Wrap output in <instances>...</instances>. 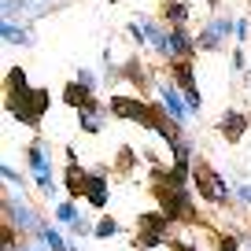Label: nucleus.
I'll use <instances>...</instances> for the list:
<instances>
[{"mask_svg": "<svg viewBox=\"0 0 251 251\" xmlns=\"http://www.w3.org/2000/svg\"><path fill=\"white\" fill-rule=\"evenodd\" d=\"M8 111L19 118L23 126H37L48 111V89H26V93H8Z\"/></svg>", "mask_w": 251, "mask_h": 251, "instance_id": "obj_1", "label": "nucleus"}, {"mask_svg": "<svg viewBox=\"0 0 251 251\" xmlns=\"http://www.w3.org/2000/svg\"><path fill=\"white\" fill-rule=\"evenodd\" d=\"M107 111L118 115V118H129V122L144 126V129H151V122H155V103H144L137 96H111Z\"/></svg>", "mask_w": 251, "mask_h": 251, "instance_id": "obj_2", "label": "nucleus"}, {"mask_svg": "<svg viewBox=\"0 0 251 251\" xmlns=\"http://www.w3.org/2000/svg\"><path fill=\"white\" fill-rule=\"evenodd\" d=\"M155 192H159V211L166 214L170 222H185V218H192V203H188V185L185 188H170V185H155Z\"/></svg>", "mask_w": 251, "mask_h": 251, "instance_id": "obj_3", "label": "nucleus"}, {"mask_svg": "<svg viewBox=\"0 0 251 251\" xmlns=\"http://www.w3.org/2000/svg\"><path fill=\"white\" fill-rule=\"evenodd\" d=\"M166 229H170V218H166L163 211H148V214H141L137 218V248H159V244L166 240Z\"/></svg>", "mask_w": 251, "mask_h": 251, "instance_id": "obj_4", "label": "nucleus"}, {"mask_svg": "<svg viewBox=\"0 0 251 251\" xmlns=\"http://www.w3.org/2000/svg\"><path fill=\"white\" fill-rule=\"evenodd\" d=\"M192 177H196V188H200V196H203V200H211V203H226V200H229L226 181H222L207 163H196V166H192Z\"/></svg>", "mask_w": 251, "mask_h": 251, "instance_id": "obj_5", "label": "nucleus"}, {"mask_svg": "<svg viewBox=\"0 0 251 251\" xmlns=\"http://www.w3.org/2000/svg\"><path fill=\"white\" fill-rule=\"evenodd\" d=\"M174 81H177L181 96H185L188 111H200L203 107V100H200V89H196V74H192V59H174Z\"/></svg>", "mask_w": 251, "mask_h": 251, "instance_id": "obj_6", "label": "nucleus"}, {"mask_svg": "<svg viewBox=\"0 0 251 251\" xmlns=\"http://www.w3.org/2000/svg\"><path fill=\"white\" fill-rule=\"evenodd\" d=\"M30 166H33V177H37V188L41 192H52V166H48V155H45V148H37V144H30Z\"/></svg>", "mask_w": 251, "mask_h": 251, "instance_id": "obj_7", "label": "nucleus"}, {"mask_svg": "<svg viewBox=\"0 0 251 251\" xmlns=\"http://www.w3.org/2000/svg\"><path fill=\"white\" fill-rule=\"evenodd\" d=\"M85 200L96 207V211L107 207V174H103V170H89V177H85Z\"/></svg>", "mask_w": 251, "mask_h": 251, "instance_id": "obj_8", "label": "nucleus"}, {"mask_svg": "<svg viewBox=\"0 0 251 251\" xmlns=\"http://www.w3.org/2000/svg\"><path fill=\"white\" fill-rule=\"evenodd\" d=\"M218 129H222V137H226L229 144H236L244 133H248V115H240V111H226V115L218 118Z\"/></svg>", "mask_w": 251, "mask_h": 251, "instance_id": "obj_9", "label": "nucleus"}, {"mask_svg": "<svg viewBox=\"0 0 251 251\" xmlns=\"http://www.w3.org/2000/svg\"><path fill=\"white\" fill-rule=\"evenodd\" d=\"M192 52H196V41L188 37L185 26H170V63L174 59H192Z\"/></svg>", "mask_w": 251, "mask_h": 251, "instance_id": "obj_10", "label": "nucleus"}, {"mask_svg": "<svg viewBox=\"0 0 251 251\" xmlns=\"http://www.w3.org/2000/svg\"><path fill=\"white\" fill-rule=\"evenodd\" d=\"M93 100V85H85V81H67V85H63V103H67V107H85V103Z\"/></svg>", "mask_w": 251, "mask_h": 251, "instance_id": "obj_11", "label": "nucleus"}, {"mask_svg": "<svg viewBox=\"0 0 251 251\" xmlns=\"http://www.w3.org/2000/svg\"><path fill=\"white\" fill-rule=\"evenodd\" d=\"M159 96H163V107H166V115H170L174 122H185V118H188V103L181 100L170 85H159Z\"/></svg>", "mask_w": 251, "mask_h": 251, "instance_id": "obj_12", "label": "nucleus"}, {"mask_svg": "<svg viewBox=\"0 0 251 251\" xmlns=\"http://www.w3.org/2000/svg\"><path fill=\"white\" fill-rule=\"evenodd\" d=\"M55 218H59L63 226H71V229H78V233H89V236H93V229L81 222V214H78V207H74V203H59V207H55Z\"/></svg>", "mask_w": 251, "mask_h": 251, "instance_id": "obj_13", "label": "nucleus"}, {"mask_svg": "<svg viewBox=\"0 0 251 251\" xmlns=\"http://www.w3.org/2000/svg\"><path fill=\"white\" fill-rule=\"evenodd\" d=\"M0 37L8 41V45H30V33H26L19 23H11V19H4V26H0Z\"/></svg>", "mask_w": 251, "mask_h": 251, "instance_id": "obj_14", "label": "nucleus"}, {"mask_svg": "<svg viewBox=\"0 0 251 251\" xmlns=\"http://www.w3.org/2000/svg\"><path fill=\"white\" fill-rule=\"evenodd\" d=\"M4 85H8V93H26V89H30L26 85V71L23 67H11V71L4 74Z\"/></svg>", "mask_w": 251, "mask_h": 251, "instance_id": "obj_15", "label": "nucleus"}, {"mask_svg": "<svg viewBox=\"0 0 251 251\" xmlns=\"http://www.w3.org/2000/svg\"><path fill=\"white\" fill-rule=\"evenodd\" d=\"M37 236H45V244H48L52 251H71V248H67V240L59 236V229H55V226H41V229H37Z\"/></svg>", "mask_w": 251, "mask_h": 251, "instance_id": "obj_16", "label": "nucleus"}, {"mask_svg": "<svg viewBox=\"0 0 251 251\" xmlns=\"http://www.w3.org/2000/svg\"><path fill=\"white\" fill-rule=\"evenodd\" d=\"M170 151H174V159H177V166H188V163H192V144H188L185 137L170 141Z\"/></svg>", "mask_w": 251, "mask_h": 251, "instance_id": "obj_17", "label": "nucleus"}, {"mask_svg": "<svg viewBox=\"0 0 251 251\" xmlns=\"http://www.w3.org/2000/svg\"><path fill=\"white\" fill-rule=\"evenodd\" d=\"M11 226H15V229H33V214L26 211V207L19 203V200L11 203Z\"/></svg>", "mask_w": 251, "mask_h": 251, "instance_id": "obj_18", "label": "nucleus"}, {"mask_svg": "<svg viewBox=\"0 0 251 251\" xmlns=\"http://www.w3.org/2000/svg\"><path fill=\"white\" fill-rule=\"evenodd\" d=\"M166 19H170L174 26H185V23H188V4H181V0H170V4H166Z\"/></svg>", "mask_w": 251, "mask_h": 251, "instance_id": "obj_19", "label": "nucleus"}, {"mask_svg": "<svg viewBox=\"0 0 251 251\" xmlns=\"http://www.w3.org/2000/svg\"><path fill=\"white\" fill-rule=\"evenodd\" d=\"M115 233H118V222H115V218H107V214H103V218L93 226V236H96V240H111Z\"/></svg>", "mask_w": 251, "mask_h": 251, "instance_id": "obj_20", "label": "nucleus"}, {"mask_svg": "<svg viewBox=\"0 0 251 251\" xmlns=\"http://www.w3.org/2000/svg\"><path fill=\"white\" fill-rule=\"evenodd\" d=\"M218 45H222V37H218V33L211 30V26H207V30H203V33L196 37V48H203V52H214Z\"/></svg>", "mask_w": 251, "mask_h": 251, "instance_id": "obj_21", "label": "nucleus"}, {"mask_svg": "<svg viewBox=\"0 0 251 251\" xmlns=\"http://www.w3.org/2000/svg\"><path fill=\"white\" fill-rule=\"evenodd\" d=\"M207 26H211L218 37H229V33H236V23H229V19H222V15H218V19H211Z\"/></svg>", "mask_w": 251, "mask_h": 251, "instance_id": "obj_22", "label": "nucleus"}, {"mask_svg": "<svg viewBox=\"0 0 251 251\" xmlns=\"http://www.w3.org/2000/svg\"><path fill=\"white\" fill-rule=\"evenodd\" d=\"M218 251H240V240L236 236H218Z\"/></svg>", "mask_w": 251, "mask_h": 251, "instance_id": "obj_23", "label": "nucleus"}, {"mask_svg": "<svg viewBox=\"0 0 251 251\" xmlns=\"http://www.w3.org/2000/svg\"><path fill=\"white\" fill-rule=\"evenodd\" d=\"M133 163H137V155H133L129 148H122V155H118V166H133Z\"/></svg>", "mask_w": 251, "mask_h": 251, "instance_id": "obj_24", "label": "nucleus"}, {"mask_svg": "<svg viewBox=\"0 0 251 251\" xmlns=\"http://www.w3.org/2000/svg\"><path fill=\"white\" fill-rule=\"evenodd\" d=\"M0 174H4V181H11V185H19V174H15V170H11V166H8V163L0 166Z\"/></svg>", "mask_w": 251, "mask_h": 251, "instance_id": "obj_25", "label": "nucleus"}, {"mask_svg": "<svg viewBox=\"0 0 251 251\" xmlns=\"http://www.w3.org/2000/svg\"><path fill=\"white\" fill-rule=\"evenodd\" d=\"M236 37L248 41V19H240V23H236Z\"/></svg>", "mask_w": 251, "mask_h": 251, "instance_id": "obj_26", "label": "nucleus"}, {"mask_svg": "<svg viewBox=\"0 0 251 251\" xmlns=\"http://www.w3.org/2000/svg\"><path fill=\"white\" fill-rule=\"evenodd\" d=\"M236 196H240L244 203H251V185H240V188H236Z\"/></svg>", "mask_w": 251, "mask_h": 251, "instance_id": "obj_27", "label": "nucleus"}, {"mask_svg": "<svg viewBox=\"0 0 251 251\" xmlns=\"http://www.w3.org/2000/svg\"><path fill=\"white\" fill-rule=\"evenodd\" d=\"M174 251H196V248H192V244H181V240H177V244H174Z\"/></svg>", "mask_w": 251, "mask_h": 251, "instance_id": "obj_28", "label": "nucleus"}, {"mask_svg": "<svg viewBox=\"0 0 251 251\" xmlns=\"http://www.w3.org/2000/svg\"><path fill=\"white\" fill-rule=\"evenodd\" d=\"M244 81H248V85H251V67H248V71H244Z\"/></svg>", "mask_w": 251, "mask_h": 251, "instance_id": "obj_29", "label": "nucleus"}, {"mask_svg": "<svg viewBox=\"0 0 251 251\" xmlns=\"http://www.w3.org/2000/svg\"><path fill=\"white\" fill-rule=\"evenodd\" d=\"M207 4H211V8H218V0H207Z\"/></svg>", "mask_w": 251, "mask_h": 251, "instance_id": "obj_30", "label": "nucleus"}, {"mask_svg": "<svg viewBox=\"0 0 251 251\" xmlns=\"http://www.w3.org/2000/svg\"><path fill=\"white\" fill-rule=\"evenodd\" d=\"M71 251H78V248H71Z\"/></svg>", "mask_w": 251, "mask_h": 251, "instance_id": "obj_31", "label": "nucleus"}]
</instances>
